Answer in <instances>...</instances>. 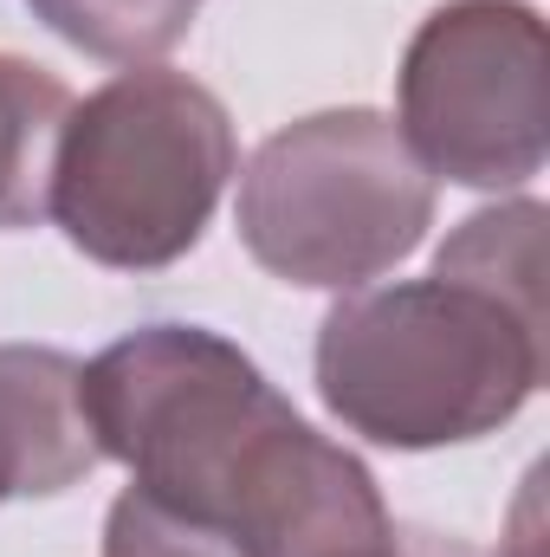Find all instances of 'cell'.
I'll return each mask as SVG.
<instances>
[{"label":"cell","mask_w":550,"mask_h":557,"mask_svg":"<svg viewBox=\"0 0 550 557\" xmlns=\"http://www.w3.org/2000/svg\"><path fill=\"white\" fill-rule=\"evenodd\" d=\"M104 460L247 557H363L396 519L357 454L324 441L260 363L201 324H142L78 370Z\"/></svg>","instance_id":"cell-1"},{"label":"cell","mask_w":550,"mask_h":557,"mask_svg":"<svg viewBox=\"0 0 550 557\" xmlns=\"http://www.w3.org/2000/svg\"><path fill=\"white\" fill-rule=\"evenodd\" d=\"M550 324L460 285H363L317 324V396L363 441L453 447L518 416L545 383Z\"/></svg>","instance_id":"cell-2"},{"label":"cell","mask_w":550,"mask_h":557,"mask_svg":"<svg viewBox=\"0 0 550 557\" xmlns=\"http://www.w3.org/2000/svg\"><path fill=\"white\" fill-rule=\"evenodd\" d=\"M240 169L227 104L168 65H130L72 104L46 214L117 273H155L201 247Z\"/></svg>","instance_id":"cell-3"},{"label":"cell","mask_w":550,"mask_h":557,"mask_svg":"<svg viewBox=\"0 0 550 557\" xmlns=\"http://www.w3.org/2000/svg\"><path fill=\"white\" fill-rule=\"evenodd\" d=\"M240 240L285 285L363 292L396 273L434 227V175L396 117L317 111L253 149L240 175Z\"/></svg>","instance_id":"cell-4"},{"label":"cell","mask_w":550,"mask_h":557,"mask_svg":"<svg viewBox=\"0 0 550 557\" xmlns=\"http://www.w3.org/2000/svg\"><path fill=\"white\" fill-rule=\"evenodd\" d=\"M550 39L525 0H447L402 52L396 131L427 175L518 188L550 149Z\"/></svg>","instance_id":"cell-5"},{"label":"cell","mask_w":550,"mask_h":557,"mask_svg":"<svg viewBox=\"0 0 550 557\" xmlns=\"http://www.w3.org/2000/svg\"><path fill=\"white\" fill-rule=\"evenodd\" d=\"M78 357L0 344V499H52L104 454L78 403Z\"/></svg>","instance_id":"cell-6"},{"label":"cell","mask_w":550,"mask_h":557,"mask_svg":"<svg viewBox=\"0 0 550 557\" xmlns=\"http://www.w3.org/2000/svg\"><path fill=\"white\" fill-rule=\"evenodd\" d=\"M65 117H72L65 78L0 52V227H33L46 214Z\"/></svg>","instance_id":"cell-7"},{"label":"cell","mask_w":550,"mask_h":557,"mask_svg":"<svg viewBox=\"0 0 550 557\" xmlns=\"http://www.w3.org/2000/svg\"><path fill=\"white\" fill-rule=\"evenodd\" d=\"M545 227H550L545 201H505V208L466 214L447 234L434 273L512 305L532 324H550L545 318Z\"/></svg>","instance_id":"cell-8"},{"label":"cell","mask_w":550,"mask_h":557,"mask_svg":"<svg viewBox=\"0 0 550 557\" xmlns=\"http://www.w3.org/2000/svg\"><path fill=\"white\" fill-rule=\"evenodd\" d=\"M65 46L111 59V65H155L175 52L201 13V0H26Z\"/></svg>","instance_id":"cell-9"},{"label":"cell","mask_w":550,"mask_h":557,"mask_svg":"<svg viewBox=\"0 0 550 557\" xmlns=\"http://www.w3.org/2000/svg\"><path fill=\"white\" fill-rule=\"evenodd\" d=\"M104 557H247L234 539H221L214 525H195L182 512H168L149 493H124L104 519Z\"/></svg>","instance_id":"cell-10"},{"label":"cell","mask_w":550,"mask_h":557,"mask_svg":"<svg viewBox=\"0 0 550 557\" xmlns=\"http://www.w3.org/2000/svg\"><path fill=\"white\" fill-rule=\"evenodd\" d=\"M363 557H545L538 545V480L525 486V499H518V532L499 545V552H473V545H460V539H427V532H396L383 552H363Z\"/></svg>","instance_id":"cell-11"}]
</instances>
